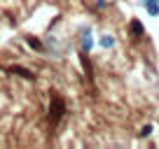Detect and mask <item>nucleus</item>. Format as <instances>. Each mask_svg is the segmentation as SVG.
Returning a JSON list of instances; mask_svg holds the SVG:
<instances>
[{
  "label": "nucleus",
  "instance_id": "f257e3e1",
  "mask_svg": "<svg viewBox=\"0 0 159 149\" xmlns=\"http://www.w3.org/2000/svg\"><path fill=\"white\" fill-rule=\"evenodd\" d=\"M80 49L84 51V54H89V51L94 49V33H91V28L82 33V37H80Z\"/></svg>",
  "mask_w": 159,
  "mask_h": 149
},
{
  "label": "nucleus",
  "instance_id": "f03ea898",
  "mask_svg": "<svg viewBox=\"0 0 159 149\" xmlns=\"http://www.w3.org/2000/svg\"><path fill=\"white\" fill-rule=\"evenodd\" d=\"M98 45L103 47V49H112V47H115V37H112L110 33H103V35L98 37Z\"/></svg>",
  "mask_w": 159,
  "mask_h": 149
},
{
  "label": "nucleus",
  "instance_id": "423d86ee",
  "mask_svg": "<svg viewBox=\"0 0 159 149\" xmlns=\"http://www.w3.org/2000/svg\"><path fill=\"white\" fill-rule=\"evenodd\" d=\"M150 2H159V0H140V5H150Z\"/></svg>",
  "mask_w": 159,
  "mask_h": 149
},
{
  "label": "nucleus",
  "instance_id": "7ed1b4c3",
  "mask_svg": "<svg viewBox=\"0 0 159 149\" xmlns=\"http://www.w3.org/2000/svg\"><path fill=\"white\" fill-rule=\"evenodd\" d=\"M143 7L148 16H159V2H150V5H143Z\"/></svg>",
  "mask_w": 159,
  "mask_h": 149
},
{
  "label": "nucleus",
  "instance_id": "20e7f679",
  "mask_svg": "<svg viewBox=\"0 0 159 149\" xmlns=\"http://www.w3.org/2000/svg\"><path fill=\"white\" fill-rule=\"evenodd\" d=\"M152 130H154L152 124H145L143 128H140V138H150V135H152Z\"/></svg>",
  "mask_w": 159,
  "mask_h": 149
},
{
  "label": "nucleus",
  "instance_id": "39448f33",
  "mask_svg": "<svg viewBox=\"0 0 159 149\" xmlns=\"http://www.w3.org/2000/svg\"><path fill=\"white\" fill-rule=\"evenodd\" d=\"M96 7H98V10H105V7H108V0H98V2H96Z\"/></svg>",
  "mask_w": 159,
  "mask_h": 149
}]
</instances>
